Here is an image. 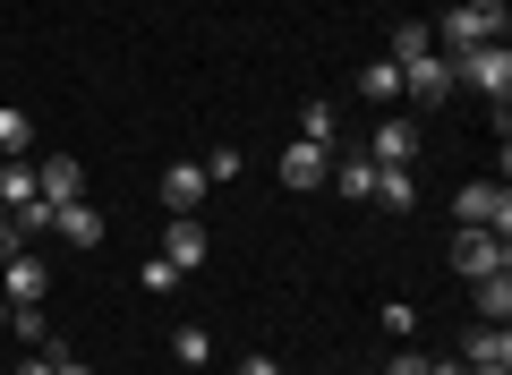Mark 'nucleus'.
<instances>
[{
    "instance_id": "obj_1",
    "label": "nucleus",
    "mask_w": 512,
    "mask_h": 375,
    "mask_svg": "<svg viewBox=\"0 0 512 375\" xmlns=\"http://www.w3.org/2000/svg\"><path fill=\"white\" fill-rule=\"evenodd\" d=\"M453 86L487 94V103L504 111V94H512V52H504V43H478V52H453Z\"/></svg>"
},
{
    "instance_id": "obj_2",
    "label": "nucleus",
    "mask_w": 512,
    "mask_h": 375,
    "mask_svg": "<svg viewBox=\"0 0 512 375\" xmlns=\"http://www.w3.org/2000/svg\"><path fill=\"white\" fill-rule=\"evenodd\" d=\"M453 222L461 231H504L512 239V188L504 179H470V188L453 197Z\"/></svg>"
},
{
    "instance_id": "obj_3",
    "label": "nucleus",
    "mask_w": 512,
    "mask_h": 375,
    "mask_svg": "<svg viewBox=\"0 0 512 375\" xmlns=\"http://www.w3.org/2000/svg\"><path fill=\"white\" fill-rule=\"evenodd\" d=\"M453 273L478 282V273H512V239L504 231H453Z\"/></svg>"
},
{
    "instance_id": "obj_4",
    "label": "nucleus",
    "mask_w": 512,
    "mask_h": 375,
    "mask_svg": "<svg viewBox=\"0 0 512 375\" xmlns=\"http://www.w3.org/2000/svg\"><path fill=\"white\" fill-rule=\"evenodd\" d=\"M393 69H402V94H410V103H444V94H453V60H444V52L393 60Z\"/></svg>"
},
{
    "instance_id": "obj_5",
    "label": "nucleus",
    "mask_w": 512,
    "mask_h": 375,
    "mask_svg": "<svg viewBox=\"0 0 512 375\" xmlns=\"http://www.w3.org/2000/svg\"><path fill=\"white\" fill-rule=\"evenodd\" d=\"M0 299H9V307H43V299H52L43 256H9V265H0Z\"/></svg>"
},
{
    "instance_id": "obj_6",
    "label": "nucleus",
    "mask_w": 512,
    "mask_h": 375,
    "mask_svg": "<svg viewBox=\"0 0 512 375\" xmlns=\"http://www.w3.org/2000/svg\"><path fill=\"white\" fill-rule=\"evenodd\" d=\"M154 197H163L171 214H197V205L214 197V179H205V162H171V171H163V188H154Z\"/></svg>"
},
{
    "instance_id": "obj_7",
    "label": "nucleus",
    "mask_w": 512,
    "mask_h": 375,
    "mask_svg": "<svg viewBox=\"0 0 512 375\" xmlns=\"http://www.w3.org/2000/svg\"><path fill=\"white\" fill-rule=\"evenodd\" d=\"M325 179H333V154H325V145H308V137L282 145V188H325Z\"/></svg>"
},
{
    "instance_id": "obj_8",
    "label": "nucleus",
    "mask_w": 512,
    "mask_h": 375,
    "mask_svg": "<svg viewBox=\"0 0 512 375\" xmlns=\"http://www.w3.org/2000/svg\"><path fill=\"white\" fill-rule=\"evenodd\" d=\"M35 188H43V205H77V197H86L77 154H43V162H35Z\"/></svg>"
},
{
    "instance_id": "obj_9",
    "label": "nucleus",
    "mask_w": 512,
    "mask_h": 375,
    "mask_svg": "<svg viewBox=\"0 0 512 375\" xmlns=\"http://www.w3.org/2000/svg\"><path fill=\"white\" fill-rule=\"evenodd\" d=\"M436 43H453V52H478V43H504V18H478V9H444Z\"/></svg>"
},
{
    "instance_id": "obj_10",
    "label": "nucleus",
    "mask_w": 512,
    "mask_h": 375,
    "mask_svg": "<svg viewBox=\"0 0 512 375\" xmlns=\"http://www.w3.org/2000/svg\"><path fill=\"white\" fill-rule=\"evenodd\" d=\"M205 256H214V239H205V222H197V214H180V222H171V231H163V265L197 273Z\"/></svg>"
},
{
    "instance_id": "obj_11",
    "label": "nucleus",
    "mask_w": 512,
    "mask_h": 375,
    "mask_svg": "<svg viewBox=\"0 0 512 375\" xmlns=\"http://www.w3.org/2000/svg\"><path fill=\"white\" fill-rule=\"evenodd\" d=\"M410 154H419V128H410V120H376L367 162H393V171H410Z\"/></svg>"
},
{
    "instance_id": "obj_12",
    "label": "nucleus",
    "mask_w": 512,
    "mask_h": 375,
    "mask_svg": "<svg viewBox=\"0 0 512 375\" xmlns=\"http://www.w3.org/2000/svg\"><path fill=\"white\" fill-rule=\"evenodd\" d=\"M461 367H512V333H504V324H470V341H461Z\"/></svg>"
},
{
    "instance_id": "obj_13",
    "label": "nucleus",
    "mask_w": 512,
    "mask_h": 375,
    "mask_svg": "<svg viewBox=\"0 0 512 375\" xmlns=\"http://www.w3.org/2000/svg\"><path fill=\"white\" fill-rule=\"evenodd\" d=\"M52 231L69 239V248H103V214H94L86 197H77V205H52Z\"/></svg>"
},
{
    "instance_id": "obj_14",
    "label": "nucleus",
    "mask_w": 512,
    "mask_h": 375,
    "mask_svg": "<svg viewBox=\"0 0 512 375\" xmlns=\"http://www.w3.org/2000/svg\"><path fill=\"white\" fill-rule=\"evenodd\" d=\"M470 307H478V324H512V273H478Z\"/></svg>"
},
{
    "instance_id": "obj_15",
    "label": "nucleus",
    "mask_w": 512,
    "mask_h": 375,
    "mask_svg": "<svg viewBox=\"0 0 512 375\" xmlns=\"http://www.w3.org/2000/svg\"><path fill=\"white\" fill-rule=\"evenodd\" d=\"M367 205H384V214H410V205H419V179L393 171V162H376V197H367Z\"/></svg>"
},
{
    "instance_id": "obj_16",
    "label": "nucleus",
    "mask_w": 512,
    "mask_h": 375,
    "mask_svg": "<svg viewBox=\"0 0 512 375\" xmlns=\"http://www.w3.org/2000/svg\"><path fill=\"white\" fill-rule=\"evenodd\" d=\"M333 188H342V197H376V162H367V154H342V162H333Z\"/></svg>"
},
{
    "instance_id": "obj_17",
    "label": "nucleus",
    "mask_w": 512,
    "mask_h": 375,
    "mask_svg": "<svg viewBox=\"0 0 512 375\" xmlns=\"http://www.w3.org/2000/svg\"><path fill=\"white\" fill-rule=\"evenodd\" d=\"M359 94H367V103H402V69H393V60H367V69H359Z\"/></svg>"
},
{
    "instance_id": "obj_18",
    "label": "nucleus",
    "mask_w": 512,
    "mask_h": 375,
    "mask_svg": "<svg viewBox=\"0 0 512 375\" xmlns=\"http://www.w3.org/2000/svg\"><path fill=\"white\" fill-rule=\"evenodd\" d=\"M180 282H188V273H180V265H163V256H146V265H137V290H146V299H171Z\"/></svg>"
},
{
    "instance_id": "obj_19",
    "label": "nucleus",
    "mask_w": 512,
    "mask_h": 375,
    "mask_svg": "<svg viewBox=\"0 0 512 375\" xmlns=\"http://www.w3.org/2000/svg\"><path fill=\"white\" fill-rule=\"evenodd\" d=\"M299 137H308V145H325V154H333V137H342L333 103H308V111H299Z\"/></svg>"
},
{
    "instance_id": "obj_20",
    "label": "nucleus",
    "mask_w": 512,
    "mask_h": 375,
    "mask_svg": "<svg viewBox=\"0 0 512 375\" xmlns=\"http://www.w3.org/2000/svg\"><path fill=\"white\" fill-rule=\"evenodd\" d=\"M0 333H18V341H52V316H43V307H9V324H0Z\"/></svg>"
},
{
    "instance_id": "obj_21",
    "label": "nucleus",
    "mask_w": 512,
    "mask_h": 375,
    "mask_svg": "<svg viewBox=\"0 0 512 375\" xmlns=\"http://www.w3.org/2000/svg\"><path fill=\"white\" fill-rule=\"evenodd\" d=\"M171 350H180V367H205V358H214V333H205V324H180Z\"/></svg>"
},
{
    "instance_id": "obj_22",
    "label": "nucleus",
    "mask_w": 512,
    "mask_h": 375,
    "mask_svg": "<svg viewBox=\"0 0 512 375\" xmlns=\"http://www.w3.org/2000/svg\"><path fill=\"white\" fill-rule=\"evenodd\" d=\"M26 145H35V120H26V111H0V162L26 154Z\"/></svg>"
},
{
    "instance_id": "obj_23",
    "label": "nucleus",
    "mask_w": 512,
    "mask_h": 375,
    "mask_svg": "<svg viewBox=\"0 0 512 375\" xmlns=\"http://www.w3.org/2000/svg\"><path fill=\"white\" fill-rule=\"evenodd\" d=\"M384 333H393V341H410V333H419V307H410V299H393V307H384Z\"/></svg>"
},
{
    "instance_id": "obj_24",
    "label": "nucleus",
    "mask_w": 512,
    "mask_h": 375,
    "mask_svg": "<svg viewBox=\"0 0 512 375\" xmlns=\"http://www.w3.org/2000/svg\"><path fill=\"white\" fill-rule=\"evenodd\" d=\"M205 179H214V188H222V179H239V145H214V154H205Z\"/></svg>"
},
{
    "instance_id": "obj_25",
    "label": "nucleus",
    "mask_w": 512,
    "mask_h": 375,
    "mask_svg": "<svg viewBox=\"0 0 512 375\" xmlns=\"http://www.w3.org/2000/svg\"><path fill=\"white\" fill-rule=\"evenodd\" d=\"M52 367H60V350H52V341H43L35 358H18V375H52Z\"/></svg>"
},
{
    "instance_id": "obj_26",
    "label": "nucleus",
    "mask_w": 512,
    "mask_h": 375,
    "mask_svg": "<svg viewBox=\"0 0 512 375\" xmlns=\"http://www.w3.org/2000/svg\"><path fill=\"white\" fill-rule=\"evenodd\" d=\"M239 375H282V358H265V350H248V358H239Z\"/></svg>"
},
{
    "instance_id": "obj_27",
    "label": "nucleus",
    "mask_w": 512,
    "mask_h": 375,
    "mask_svg": "<svg viewBox=\"0 0 512 375\" xmlns=\"http://www.w3.org/2000/svg\"><path fill=\"white\" fill-rule=\"evenodd\" d=\"M384 375H427V358H419V350H402V358H393Z\"/></svg>"
},
{
    "instance_id": "obj_28",
    "label": "nucleus",
    "mask_w": 512,
    "mask_h": 375,
    "mask_svg": "<svg viewBox=\"0 0 512 375\" xmlns=\"http://www.w3.org/2000/svg\"><path fill=\"white\" fill-rule=\"evenodd\" d=\"M9 256H18V222L0 214V265H9Z\"/></svg>"
},
{
    "instance_id": "obj_29",
    "label": "nucleus",
    "mask_w": 512,
    "mask_h": 375,
    "mask_svg": "<svg viewBox=\"0 0 512 375\" xmlns=\"http://www.w3.org/2000/svg\"><path fill=\"white\" fill-rule=\"evenodd\" d=\"M52 375H94V367H86V358H69V350H60V367H52Z\"/></svg>"
},
{
    "instance_id": "obj_30",
    "label": "nucleus",
    "mask_w": 512,
    "mask_h": 375,
    "mask_svg": "<svg viewBox=\"0 0 512 375\" xmlns=\"http://www.w3.org/2000/svg\"><path fill=\"white\" fill-rule=\"evenodd\" d=\"M461 9H478V18H504V0H461Z\"/></svg>"
},
{
    "instance_id": "obj_31",
    "label": "nucleus",
    "mask_w": 512,
    "mask_h": 375,
    "mask_svg": "<svg viewBox=\"0 0 512 375\" xmlns=\"http://www.w3.org/2000/svg\"><path fill=\"white\" fill-rule=\"evenodd\" d=\"M0 324H9V299H0Z\"/></svg>"
},
{
    "instance_id": "obj_32",
    "label": "nucleus",
    "mask_w": 512,
    "mask_h": 375,
    "mask_svg": "<svg viewBox=\"0 0 512 375\" xmlns=\"http://www.w3.org/2000/svg\"><path fill=\"white\" fill-rule=\"evenodd\" d=\"M359 375H376V367H359Z\"/></svg>"
}]
</instances>
